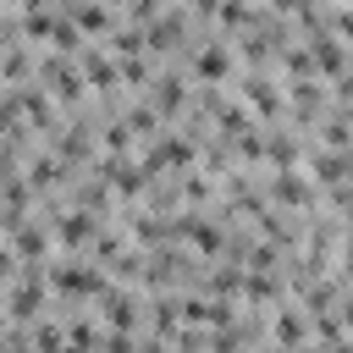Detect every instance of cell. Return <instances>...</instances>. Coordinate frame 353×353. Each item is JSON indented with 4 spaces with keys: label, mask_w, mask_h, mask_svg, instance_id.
I'll return each instance as SVG.
<instances>
[{
    "label": "cell",
    "mask_w": 353,
    "mask_h": 353,
    "mask_svg": "<svg viewBox=\"0 0 353 353\" xmlns=\"http://www.w3.org/2000/svg\"><path fill=\"white\" fill-rule=\"evenodd\" d=\"M39 83H44L61 105H77V99H83V88H88V72H83V66H72L66 55H50V61H39Z\"/></svg>",
    "instance_id": "6da1fadb"
},
{
    "label": "cell",
    "mask_w": 353,
    "mask_h": 353,
    "mask_svg": "<svg viewBox=\"0 0 353 353\" xmlns=\"http://www.w3.org/2000/svg\"><path fill=\"white\" fill-rule=\"evenodd\" d=\"M50 287L61 298H105V270L83 265V259H66V265L50 270Z\"/></svg>",
    "instance_id": "7a4b0ae2"
},
{
    "label": "cell",
    "mask_w": 353,
    "mask_h": 353,
    "mask_svg": "<svg viewBox=\"0 0 353 353\" xmlns=\"http://www.w3.org/2000/svg\"><path fill=\"white\" fill-rule=\"evenodd\" d=\"M94 237H99V215L83 210V204H77L72 215H61V226H55V243H61V248H88Z\"/></svg>",
    "instance_id": "3957f363"
},
{
    "label": "cell",
    "mask_w": 353,
    "mask_h": 353,
    "mask_svg": "<svg viewBox=\"0 0 353 353\" xmlns=\"http://www.w3.org/2000/svg\"><path fill=\"white\" fill-rule=\"evenodd\" d=\"M193 77L210 83V88L226 83V77H232V50H226V44H199V55H193Z\"/></svg>",
    "instance_id": "277c9868"
},
{
    "label": "cell",
    "mask_w": 353,
    "mask_h": 353,
    "mask_svg": "<svg viewBox=\"0 0 353 353\" xmlns=\"http://www.w3.org/2000/svg\"><path fill=\"white\" fill-rule=\"evenodd\" d=\"M105 325L110 331H132L138 325V298L127 287H105Z\"/></svg>",
    "instance_id": "5b68a950"
},
{
    "label": "cell",
    "mask_w": 353,
    "mask_h": 353,
    "mask_svg": "<svg viewBox=\"0 0 353 353\" xmlns=\"http://www.w3.org/2000/svg\"><path fill=\"white\" fill-rule=\"evenodd\" d=\"M149 182V165L143 160H110L105 165V188H116V193H138Z\"/></svg>",
    "instance_id": "8992f818"
},
{
    "label": "cell",
    "mask_w": 353,
    "mask_h": 353,
    "mask_svg": "<svg viewBox=\"0 0 353 353\" xmlns=\"http://www.w3.org/2000/svg\"><path fill=\"white\" fill-rule=\"evenodd\" d=\"M309 50H314V72H325V77H342V72H347V50H342V39L320 33Z\"/></svg>",
    "instance_id": "52a82bcc"
},
{
    "label": "cell",
    "mask_w": 353,
    "mask_h": 353,
    "mask_svg": "<svg viewBox=\"0 0 353 353\" xmlns=\"http://www.w3.org/2000/svg\"><path fill=\"white\" fill-rule=\"evenodd\" d=\"M66 17H72L83 33H94V39H99V33H110V11H105L99 0H66Z\"/></svg>",
    "instance_id": "ba28073f"
},
{
    "label": "cell",
    "mask_w": 353,
    "mask_h": 353,
    "mask_svg": "<svg viewBox=\"0 0 353 353\" xmlns=\"http://www.w3.org/2000/svg\"><path fill=\"white\" fill-rule=\"evenodd\" d=\"M83 72H88L94 88H116V83H127V77H121V61H110V55H99V50H83Z\"/></svg>",
    "instance_id": "9c48e42d"
},
{
    "label": "cell",
    "mask_w": 353,
    "mask_h": 353,
    "mask_svg": "<svg viewBox=\"0 0 353 353\" xmlns=\"http://www.w3.org/2000/svg\"><path fill=\"white\" fill-rule=\"evenodd\" d=\"M176 232H182V237H188L199 254H221V243H226V237H221V226H210V221H199V215H188Z\"/></svg>",
    "instance_id": "30bf717a"
},
{
    "label": "cell",
    "mask_w": 353,
    "mask_h": 353,
    "mask_svg": "<svg viewBox=\"0 0 353 353\" xmlns=\"http://www.w3.org/2000/svg\"><path fill=\"white\" fill-rule=\"evenodd\" d=\"M270 331H276V342H281V347H287V353H298V342H303V336H309V325H303V314H298V309H281V314H276V325H270Z\"/></svg>",
    "instance_id": "8fae6325"
},
{
    "label": "cell",
    "mask_w": 353,
    "mask_h": 353,
    "mask_svg": "<svg viewBox=\"0 0 353 353\" xmlns=\"http://www.w3.org/2000/svg\"><path fill=\"white\" fill-rule=\"evenodd\" d=\"M243 99H248L254 110H265V116L281 110V94H276V83H265V77H248V83H243Z\"/></svg>",
    "instance_id": "7c38bea8"
},
{
    "label": "cell",
    "mask_w": 353,
    "mask_h": 353,
    "mask_svg": "<svg viewBox=\"0 0 353 353\" xmlns=\"http://www.w3.org/2000/svg\"><path fill=\"white\" fill-rule=\"evenodd\" d=\"M270 193L281 199V204H309V182H298V171H276V182H270Z\"/></svg>",
    "instance_id": "4fadbf2b"
},
{
    "label": "cell",
    "mask_w": 353,
    "mask_h": 353,
    "mask_svg": "<svg viewBox=\"0 0 353 353\" xmlns=\"http://www.w3.org/2000/svg\"><path fill=\"white\" fill-rule=\"evenodd\" d=\"M149 105H154L160 116L182 110V83H176V77H160V83H154V99H149Z\"/></svg>",
    "instance_id": "5bb4252c"
},
{
    "label": "cell",
    "mask_w": 353,
    "mask_h": 353,
    "mask_svg": "<svg viewBox=\"0 0 353 353\" xmlns=\"http://www.w3.org/2000/svg\"><path fill=\"white\" fill-rule=\"evenodd\" d=\"M336 33H342V39H353V11H336Z\"/></svg>",
    "instance_id": "9a60e30c"
},
{
    "label": "cell",
    "mask_w": 353,
    "mask_h": 353,
    "mask_svg": "<svg viewBox=\"0 0 353 353\" xmlns=\"http://www.w3.org/2000/svg\"><path fill=\"white\" fill-rule=\"evenodd\" d=\"M342 325H347V331H353V292H347V298H342Z\"/></svg>",
    "instance_id": "2e32d148"
},
{
    "label": "cell",
    "mask_w": 353,
    "mask_h": 353,
    "mask_svg": "<svg viewBox=\"0 0 353 353\" xmlns=\"http://www.w3.org/2000/svg\"><path fill=\"white\" fill-rule=\"evenodd\" d=\"M61 353H94V347H88V342H66Z\"/></svg>",
    "instance_id": "e0dca14e"
}]
</instances>
